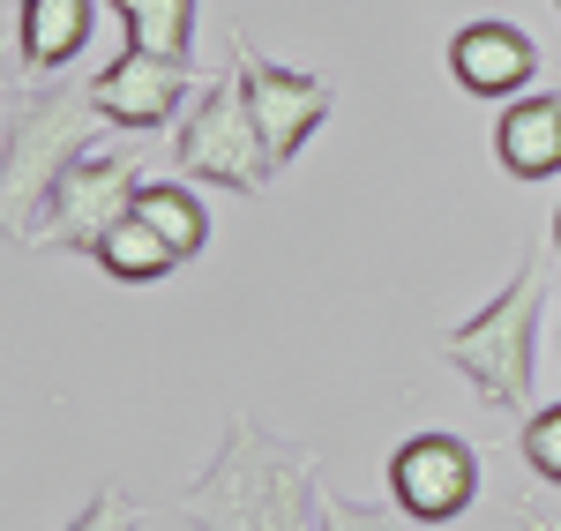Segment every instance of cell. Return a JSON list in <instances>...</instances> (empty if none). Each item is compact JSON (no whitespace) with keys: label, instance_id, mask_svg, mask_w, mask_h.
Here are the masks:
<instances>
[{"label":"cell","instance_id":"obj_10","mask_svg":"<svg viewBox=\"0 0 561 531\" xmlns=\"http://www.w3.org/2000/svg\"><path fill=\"white\" fill-rule=\"evenodd\" d=\"M8 8H15V53H23V68L31 76H60L68 60H83L105 0H8Z\"/></svg>","mask_w":561,"mask_h":531},{"label":"cell","instance_id":"obj_19","mask_svg":"<svg viewBox=\"0 0 561 531\" xmlns=\"http://www.w3.org/2000/svg\"><path fill=\"white\" fill-rule=\"evenodd\" d=\"M554 8H561V0H554Z\"/></svg>","mask_w":561,"mask_h":531},{"label":"cell","instance_id":"obj_8","mask_svg":"<svg viewBox=\"0 0 561 531\" xmlns=\"http://www.w3.org/2000/svg\"><path fill=\"white\" fill-rule=\"evenodd\" d=\"M90 90H98V105H105V120H113V128L150 135V128H165L180 105H187V60H158V53L121 45V60H113V68H98Z\"/></svg>","mask_w":561,"mask_h":531},{"label":"cell","instance_id":"obj_2","mask_svg":"<svg viewBox=\"0 0 561 531\" xmlns=\"http://www.w3.org/2000/svg\"><path fill=\"white\" fill-rule=\"evenodd\" d=\"M113 128L90 83H38L8 90V120H0V210H8V240L23 247V232L38 224L53 187L98 150V135Z\"/></svg>","mask_w":561,"mask_h":531},{"label":"cell","instance_id":"obj_1","mask_svg":"<svg viewBox=\"0 0 561 531\" xmlns=\"http://www.w3.org/2000/svg\"><path fill=\"white\" fill-rule=\"evenodd\" d=\"M173 517L187 531H322V449L232 412L217 457L187 480Z\"/></svg>","mask_w":561,"mask_h":531},{"label":"cell","instance_id":"obj_14","mask_svg":"<svg viewBox=\"0 0 561 531\" xmlns=\"http://www.w3.org/2000/svg\"><path fill=\"white\" fill-rule=\"evenodd\" d=\"M135 210L158 224L165 240H173L180 263H195L203 247H210V210H203V195L195 187H173V180H150L142 195H135Z\"/></svg>","mask_w":561,"mask_h":531},{"label":"cell","instance_id":"obj_5","mask_svg":"<svg viewBox=\"0 0 561 531\" xmlns=\"http://www.w3.org/2000/svg\"><path fill=\"white\" fill-rule=\"evenodd\" d=\"M135 195H142V165L128 150H90L83 165L53 187V203L23 232V247H38V255H98V240L135 210Z\"/></svg>","mask_w":561,"mask_h":531},{"label":"cell","instance_id":"obj_18","mask_svg":"<svg viewBox=\"0 0 561 531\" xmlns=\"http://www.w3.org/2000/svg\"><path fill=\"white\" fill-rule=\"evenodd\" d=\"M554 255H561V210H554Z\"/></svg>","mask_w":561,"mask_h":531},{"label":"cell","instance_id":"obj_13","mask_svg":"<svg viewBox=\"0 0 561 531\" xmlns=\"http://www.w3.org/2000/svg\"><path fill=\"white\" fill-rule=\"evenodd\" d=\"M121 15L135 53H158V60H187L195 53V8L203 0H105Z\"/></svg>","mask_w":561,"mask_h":531},{"label":"cell","instance_id":"obj_15","mask_svg":"<svg viewBox=\"0 0 561 531\" xmlns=\"http://www.w3.org/2000/svg\"><path fill=\"white\" fill-rule=\"evenodd\" d=\"M322 531H434V524H420L397 494H389V501H345V494H322Z\"/></svg>","mask_w":561,"mask_h":531},{"label":"cell","instance_id":"obj_6","mask_svg":"<svg viewBox=\"0 0 561 531\" xmlns=\"http://www.w3.org/2000/svg\"><path fill=\"white\" fill-rule=\"evenodd\" d=\"M232 68H240V83H248V105H255V128H262V142H270V158H277V173H285L307 142H314V128L330 120L337 90L322 83V76H307V68L262 60L240 31H232Z\"/></svg>","mask_w":561,"mask_h":531},{"label":"cell","instance_id":"obj_12","mask_svg":"<svg viewBox=\"0 0 561 531\" xmlns=\"http://www.w3.org/2000/svg\"><path fill=\"white\" fill-rule=\"evenodd\" d=\"M98 269L121 277V285H158V277H173V269H180V255H173V240L142 218V210H128V218L98 240Z\"/></svg>","mask_w":561,"mask_h":531},{"label":"cell","instance_id":"obj_9","mask_svg":"<svg viewBox=\"0 0 561 531\" xmlns=\"http://www.w3.org/2000/svg\"><path fill=\"white\" fill-rule=\"evenodd\" d=\"M449 76L472 90V97H524L531 76H539V45L524 38L517 23H465L457 38H449Z\"/></svg>","mask_w":561,"mask_h":531},{"label":"cell","instance_id":"obj_4","mask_svg":"<svg viewBox=\"0 0 561 531\" xmlns=\"http://www.w3.org/2000/svg\"><path fill=\"white\" fill-rule=\"evenodd\" d=\"M180 173L187 180H210V187H232V195H262L270 180H277V158H270V142L255 128V105H248V83H240V68L232 76H217L187 113H180Z\"/></svg>","mask_w":561,"mask_h":531},{"label":"cell","instance_id":"obj_3","mask_svg":"<svg viewBox=\"0 0 561 531\" xmlns=\"http://www.w3.org/2000/svg\"><path fill=\"white\" fill-rule=\"evenodd\" d=\"M539 308H547V269L524 263L472 322H457L449 337H442V359L472 382L486 404H502V412H517L531 404V345H539Z\"/></svg>","mask_w":561,"mask_h":531},{"label":"cell","instance_id":"obj_11","mask_svg":"<svg viewBox=\"0 0 561 531\" xmlns=\"http://www.w3.org/2000/svg\"><path fill=\"white\" fill-rule=\"evenodd\" d=\"M494 158L517 180H554L561 173V90H524L494 120Z\"/></svg>","mask_w":561,"mask_h":531},{"label":"cell","instance_id":"obj_16","mask_svg":"<svg viewBox=\"0 0 561 531\" xmlns=\"http://www.w3.org/2000/svg\"><path fill=\"white\" fill-rule=\"evenodd\" d=\"M524 464H531L547 487H561V404L531 412V427H524Z\"/></svg>","mask_w":561,"mask_h":531},{"label":"cell","instance_id":"obj_20","mask_svg":"<svg viewBox=\"0 0 561 531\" xmlns=\"http://www.w3.org/2000/svg\"><path fill=\"white\" fill-rule=\"evenodd\" d=\"M180 531H187V524H180Z\"/></svg>","mask_w":561,"mask_h":531},{"label":"cell","instance_id":"obj_7","mask_svg":"<svg viewBox=\"0 0 561 531\" xmlns=\"http://www.w3.org/2000/svg\"><path fill=\"white\" fill-rule=\"evenodd\" d=\"M389 494L420 517V524H449L479 501V457L465 435H442V427H420L389 449Z\"/></svg>","mask_w":561,"mask_h":531},{"label":"cell","instance_id":"obj_17","mask_svg":"<svg viewBox=\"0 0 561 531\" xmlns=\"http://www.w3.org/2000/svg\"><path fill=\"white\" fill-rule=\"evenodd\" d=\"M68 531H142V509H135L121 487H98L83 509L68 517Z\"/></svg>","mask_w":561,"mask_h":531}]
</instances>
